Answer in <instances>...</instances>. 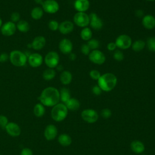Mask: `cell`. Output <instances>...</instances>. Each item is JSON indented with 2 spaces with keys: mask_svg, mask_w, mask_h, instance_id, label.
Returning a JSON list of instances; mask_svg holds the SVG:
<instances>
[{
  "mask_svg": "<svg viewBox=\"0 0 155 155\" xmlns=\"http://www.w3.org/2000/svg\"><path fill=\"white\" fill-rule=\"evenodd\" d=\"M60 81L64 85H68L72 81L71 73L67 70L63 71L60 75Z\"/></svg>",
  "mask_w": 155,
  "mask_h": 155,
  "instance_id": "7402d4cb",
  "label": "cell"
},
{
  "mask_svg": "<svg viewBox=\"0 0 155 155\" xmlns=\"http://www.w3.org/2000/svg\"><path fill=\"white\" fill-rule=\"evenodd\" d=\"M56 68H57V69H58L59 71H62V70H63V67H62L61 65H58Z\"/></svg>",
  "mask_w": 155,
  "mask_h": 155,
  "instance_id": "c3c4849f",
  "label": "cell"
},
{
  "mask_svg": "<svg viewBox=\"0 0 155 155\" xmlns=\"http://www.w3.org/2000/svg\"><path fill=\"white\" fill-rule=\"evenodd\" d=\"M16 28L21 33H27L30 30V24L25 20H20L16 24Z\"/></svg>",
  "mask_w": 155,
  "mask_h": 155,
  "instance_id": "cb8c5ba5",
  "label": "cell"
},
{
  "mask_svg": "<svg viewBox=\"0 0 155 155\" xmlns=\"http://www.w3.org/2000/svg\"><path fill=\"white\" fill-rule=\"evenodd\" d=\"M59 49L64 54H70L73 49V44L68 39H62L59 42Z\"/></svg>",
  "mask_w": 155,
  "mask_h": 155,
  "instance_id": "9a60e30c",
  "label": "cell"
},
{
  "mask_svg": "<svg viewBox=\"0 0 155 155\" xmlns=\"http://www.w3.org/2000/svg\"><path fill=\"white\" fill-rule=\"evenodd\" d=\"M9 60V54L7 53H2L0 54V62H5Z\"/></svg>",
  "mask_w": 155,
  "mask_h": 155,
  "instance_id": "b9f144b4",
  "label": "cell"
},
{
  "mask_svg": "<svg viewBox=\"0 0 155 155\" xmlns=\"http://www.w3.org/2000/svg\"><path fill=\"white\" fill-rule=\"evenodd\" d=\"M107 49L110 51H113L116 49V48L117 47H116V45L115 44V42H110L107 44Z\"/></svg>",
  "mask_w": 155,
  "mask_h": 155,
  "instance_id": "ee69618b",
  "label": "cell"
},
{
  "mask_svg": "<svg viewBox=\"0 0 155 155\" xmlns=\"http://www.w3.org/2000/svg\"><path fill=\"white\" fill-rule=\"evenodd\" d=\"M45 112V106L41 103L36 104L33 107V114L37 117H42Z\"/></svg>",
  "mask_w": 155,
  "mask_h": 155,
  "instance_id": "d4e9b609",
  "label": "cell"
},
{
  "mask_svg": "<svg viewBox=\"0 0 155 155\" xmlns=\"http://www.w3.org/2000/svg\"><path fill=\"white\" fill-rule=\"evenodd\" d=\"M38 99L45 107H53L60 100L59 91L53 87H46L41 93Z\"/></svg>",
  "mask_w": 155,
  "mask_h": 155,
  "instance_id": "6da1fadb",
  "label": "cell"
},
{
  "mask_svg": "<svg viewBox=\"0 0 155 155\" xmlns=\"http://www.w3.org/2000/svg\"><path fill=\"white\" fill-rule=\"evenodd\" d=\"M44 61L45 65L50 68H56L59 62V56L58 53L54 51H49L45 56Z\"/></svg>",
  "mask_w": 155,
  "mask_h": 155,
  "instance_id": "5b68a950",
  "label": "cell"
},
{
  "mask_svg": "<svg viewBox=\"0 0 155 155\" xmlns=\"http://www.w3.org/2000/svg\"><path fill=\"white\" fill-rule=\"evenodd\" d=\"M65 106L67 109H69L72 111L77 110L80 107V103L79 101L75 98H70L65 104Z\"/></svg>",
  "mask_w": 155,
  "mask_h": 155,
  "instance_id": "484cf974",
  "label": "cell"
},
{
  "mask_svg": "<svg viewBox=\"0 0 155 155\" xmlns=\"http://www.w3.org/2000/svg\"><path fill=\"white\" fill-rule=\"evenodd\" d=\"M92 92L94 94L98 96V95H100L101 94L102 90L101 89V88L98 85H95L92 88Z\"/></svg>",
  "mask_w": 155,
  "mask_h": 155,
  "instance_id": "7bdbcfd3",
  "label": "cell"
},
{
  "mask_svg": "<svg viewBox=\"0 0 155 155\" xmlns=\"http://www.w3.org/2000/svg\"><path fill=\"white\" fill-rule=\"evenodd\" d=\"M46 44V39L43 36H37L32 41L30 47L35 50L42 49Z\"/></svg>",
  "mask_w": 155,
  "mask_h": 155,
  "instance_id": "2e32d148",
  "label": "cell"
},
{
  "mask_svg": "<svg viewBox=\"0 0 155 155\" xmlns=\"http://www.w3.org/2000/svg\"><path fill=\"white\" fill-rule=\"evenodd\" d=\"M2 19H1V18L0 17V29H1V27H2Z\"/></svg>",
  "mask_w": 155,
  "mask_h": 155,
  "instance_id": "681fc988",
  "label": "cell"
},
{
  "mask_svg": "<svg viewBox=\"0 0 155 155\" xmlns=\"http://www.w3.org/2000/svg\"><path fill=\"white\" fill-rule=\"evenodd\" d=\"M44 61L42 56L38 53H33L30 54L27 58L28 64L33 68H37L40 67Z\"/></svg>",
  "mask_w": 155,
  "mask_h": 155,
  "instance_id": "8fae6325",
  "label": "cell"
},
{
  "mask_svg": "<svg viewBox=\"0 0 155 155\" xmlns=\"http://www.w3.org/2000/svg\"><path fill=\"white\" fill-rule=\"evenodd\" d=\"M101 116L103 117V118H105V119H108L109 117H111L112 113H111V111L110 109L108 108H105V109H103L102 111H101Z\"/></svg>",
  "mask_w": 155,
  "mask_h": 155,
  "instance_id": "74e56055",
  "label": "cell"
},
{
  "mask_svg": "<svg viewBox=\"0 0 155 155\" xmlns=\"http://www.w3.org/2000/svg\"><path fill=\"white\" fill-rule=\"evenodd\" d=\"M0 155H2V154H0Z\"/></svg>",
  "mask_w": 155,
  "mask_h": 155,
  "instance_id": "816d5d0a",
  "label": "cell"
},
{
  "mask_svg": "<svg viewBox=\"0 0 155 155\" xmlns=\"http://www.w3.org/2000/svg\"><path fill=\"white\" fill-rule=\"evenodd\" d=\"M44 134L47 140H52L55 139L58 134V129L54 125L49 124L45 127Z\"/></svg>",
  "mask_w": 155,
  "mask_h": 155,
  "instance_id": "5bb4252c",
  "label": "cell"
},
{
  "mask_svg": "<svg viewBox=\"0 0 155 155\" xmlns=\"http://www.w3.org/2000/svg\"><path fill=\"white\" fill-rule=\"evenodd\" d=\"M74 7L78 12H85L90 7V2L88 0H76Z\"/></svg>",
  "mask_w": 155,
  "mask_h": 155,
  "instance_id": "d6986e66",
  "label": "cell"
},
{
  "mask_svg": "<svg viewBox=\"0 0 155 155\" xmlns=\"http://www.w3.org/2000/svg\"><path fill=\"white\" fill-rule=\"evenodd\" d=\"M59 25V24L58 23V22L54 19L50 20L48 23V27L49 29L51 31H56L57 30H58Z\"/></svg>",
  "mask_w": 155,
  "mask_h": 155,
  "instance_id": "836d02e7",
  "label": "cell"
},
{
  "mask_svg": "<svg viewBox=\"0 0 155 155\" xmlns=\"http://www.w3.org/2000/svg\"><path fill=\"white\" fill-rule=\"evenodd\" d=\"M81 116L84 120L90 124L94 123L98 119L97 113L92 109H86L83 110L81 113Z\"/></svg>",
  "mask_w": 155,
  "mask_h": 155,
  "instance_id": "7c38bea8",
  "label": "cell"
},
{
  "mask_svg": "<svg viewBox=\"0 0 155 155\" xmlns=\"http://www.w3.org/2000/svg\"><path fill=\"white\" fill-rule=\"evenodd\" d=\"M88 58L91 62L94 64L102 65L105 61L104 54L99 50H93L88 54Z\"/></svg>",
  "mask_w": 155,
  "mask_h": 155,
  "instance_id": "9c48e42d",
  "label": "cell"
},
{
  "mask_svg": "<svg viewBox=\"0 0 155 155\" xmlns=\"http://www.w3.org/2000/svg\"><path fill=\"white\" fill-rule=\"evenodd\" d=\"M44 10L41 7H35L31 10L30 15L32 19L39 20L41 19L44 15Z\"/></svg>",
  "mask_w": 155,
  "mask_h": 155,
  "instance_id": "603a6c76",
  "label": "cell"
},
{
  "mask_svg": "<svg viewBox=\"0 0 155 155\" xmlns=\"http://www.w3.org/2000/svg\"><path fill=\"white\" fill-rule=\"evenodd\" d=\"M16 24L10 21H7L2 25L0 29L1 32L4 36H11L13 35L16 31Z\"/></svg>",
  "mask_w": 155,
  "mask_h": 155,
  "instance_id": "30bf717a",
  "label": "cell"
},
{
  "mask_svg": "<svg viewBox=\"0 0 155 155\" xmlns=\"http://www.w3.org/2000/svg\"><path fill=\"white\" fill-rule=\"evenodd\" d=\"M116 47L120 49H127L131 46L132 41L131 38L127 35H120L116 39Z\"/></svg>",
  "mask_w": 155,
  "mask_h": 155,
  "instance_id": "ba28073f",
  "label": "cell"
},
{
  "mask_svg": "<svg viewBox=\"0 0 155 155\" xmlns=\"http://www.w3.org/2000/svg\"><path fill=\"white\" fill-rule=\"evenodd\" d=\"M27 55L23 51L18 50H12L9 54L10 62L15 67H22L27 62Z\"/></svg>",
  "mask_w": 155,
  "mask_h": 155,
  "instance_id": "3957f363",
  "label": "cell"
},
{
  "mask_svg": "<svg viewBox=\"0 0 155 155\" xmlns=\"http://www.w3.org/2000/svg\"><path fill=\"white\" fill-rule=\"evenodd\" d=\"M73 21L76 25L84 28L90 24V18L85 12H78L73 17Z\"/></svg>",
  "mask_w": 155,
  "mask_h": 155,
  "instance_id": "8992f818",
  "label": "cell"
},
{
  "mask_svg": "<svg viewBox=\"0 0 155 155\" xmlns=\"http://www.w3.org/2000/svg\"><path fill=\"white\" fill-rule=\"evenodd\" d=\"M58 142L64 147L69 146L71 143V138L67 134H62L58 137Z\"/></svg>",
  "mask_w": 155,
  "mask_h": 155,
  "instance_id": "4316f807",
  "label": "cell"
},
{
  "mask_svg": "<svg viewBox=\"0 0 155 155\" xmlns=\"http://www.w3.org/2000/svg\"><path fill=\"white\" fill-rule=\"evenodd\" d=\"M147 1H154L155 0H147Z\"/></svg>",
  "mask_w": 155,
  "mask_h": 155,
  "instance_id": "f907efd6",
  "label": "cell"
},
{
  "mask_svg": "<svg viewBox=\"0 0 155 155\" xmlns=\"http://www.w3.org/2000/svg\"><path fill=\"white\" fill-rule=\"evenodd\" d=\"M41 5L44 12L50 14L56 13L59 9V5L55 0H45Z\"/></svg>",
  "mask_w": 155,
  "mask_h": 155,
  "instance_id": "52a82bcc",
  "label": "cell"
},
{
  "mask_svg": "<svg viewBox=\"0 0 155 155\" xmlns=\"http://www.w3.org/2000/svg\"><path fill=\"white\" fill-rule=\"evenodd\" d=\"M56 76V71L54 68H48L45 69L42 73V78L45 81H51Z\"/></svg>",
  "mask_w": 155,
  "mask_h": 155,
  "instance_id": "83f0119b",
  "label": "cell"
},
{
  "mask_svg": "<svg viewBox=\"0 0 155 155\" xmlns=\"http://www.w3.org/2000/svg\"><path fill=\"white\" fill-rule=\"evenodd\" d=\"M145 42L143 41L142 40H136L132 44H131V47L133 51L136 52H139L142 51L145 47Z\"/></svg>",
  "mask_w": 155,
  "mask_h": 155,
  "instance_id": "f1b7e54d",
  "label": "cell"
},
{
  "mask_svg": "<svg viewBox=\"0 0 155 155\" xmlns=\"http://www.w3.org/2000/svg\"><path fill=\"white\" fill-rule=\"evenodd\" d=\"M131 150L137 154L142 153L144 150L145 147L143 143L139 140H133L130 144Z\"/></svg>",
  "mask_w": 155,
  "mask_h": 155,
  "instance_id": "44dd1931",
  "label": "cell"
},
{
  "mask_svg": "<svg viewBox=\"0 0 155 155\" xmlns=\"http://www.w3.org/2000/svg\"><path fill=\"white\" fill-rule=\"evenodd\" d=\"M81 52L85 54V55H88L90 54V48H89V47L88 46V45L87 44H84L82 45L81 47Z\"/></svg>",
  "mask_w": 155,
  "mask_h": 155,
  "instance_id": "ab89813d",
  "label": "cell"
},
{
  "mask_svg": "<svg viewBox=\"0 0 155 155\" xmlns=\"http://www.w3.org/2000/svg\"><path fill=\"white\" fill-rule=\"evenodd\" d=\"M147 46L150 51L155 52V37H151L147 39Z\"/></svg>",
  "mask_w": 155,
  "mask_h": 155,
  "instance_id": "1f68e13d",
  "label": "cell"
},
{
  "mask_svg": "<svg viewBox=\"0 0 155 155\" xmlns=\"http://www.w3.org/2000/svg\"><path fill=\"white\" fill-rule=\"evenodd\" d=\"M60 94V99L64 103H66L71 97H70V93L68 89L66 88H61L59 91Z\"/></svg>",
  "mask_w": 155,
  "mask_h": 155,
  "instance_id": "f546056e",
  "label": "cell"
},
{
  "mask_svg": "<svg viewBox=\"0 0 155 155\" xmlns=\"http://www.w3.org/2000/svg\"><path fill=\"white\" fill-rule=\"evenodd\" d=\"M142 25L147 29H153L155 27V18L151 15L144 16L142 18Z\"/></svg>",
  "mask_w": 155,
  "mask_h": 155,
  "instance_id": "ffe728a7",
  "label": "cell"
},
{
  "mask_svg": "<svg viewBox=\"0 0 155 155\" xmlns=\"http://www.w3.org/2000/svg\"><path fill=\"white\" fill-rule=\"evenodd\" d=\"M36 4H41V5H42V4L43 3V2H44V0H33Z\"/></svg>",
  "mask_w": 155,
  "mask_h": 155,
  "instance_id": "7dc6e473",
  "label": "cell"
},
{
  "mask_svg": "<svg viewBox=\"0 0 155 155\" xmlns=\"http://www.w3.org/2000/svg\"><path fill=\"white\" fill-rule=\"evenodd\" d=\"M90 25L94 30H100L103 27V22L101 18L94 13H90Z\"/></svg>",
  "mask_w": 155,
  "mask_h": 155,
  "instance_id": "e0dca14e",
  "label": "cell"
},
{
  "mask_svg": "<svg viewBox=\"0 0 155 155\" xmlns=\"http://www.w3.org/2000/svg\"><path fill=\"white\" fill-rule=\"evenodd\" d=\"M8 123V118L5 115L0 114V127L2 128H5Z\"/></svg>",
  "mask_w": 155,
  "mask_h": 155,
  "instance_id": "f35d334b",
  "label": "cell"
},
{
  "mask_svg": "<svg viewBox=\"0 0 155 155\" xmlns=\"http://www.w3.org/2000/svg\"><path fill=\"white\" fill-rule=\"evenodd\" d=\"M5 129L7 134L12 137H18L21 133V130L19 125L13 122H8L5 126Z\"/></svg>",
  "mask_w": 155,
  "mask_h": 155,
  "instance_id": "4fadbf2b",
  "label": "cell"
},
{
  "mask_svg": "<svg viewBox=\"0 0 155 155\" xmlns=\"http://www.w3.org/2000/svg\"><path fill=\"white\" fill-rule=\"evenodd\" d=\"M116 76L111 73H107L101 76L97 80L98 86L104 91H111L117 84Z\"/></svg>",
  "mask_w": 155,
  "mask_h": 155,
  "instance_id": "7a4b0ae2",
  "label": "cell"
},
{
  "mask_svg": "<svg viewBox=\"0 0 155 155\" xmlns=\"http://www.w3.org/2000/svg\"><path fill=\"white\" fill-rule=\"evenodd\" d=\"M20 18H21L20 14L17 12H13L10 15L11 21L14 22V23H17L18 21H20Z\"/></svg>",
  "mask_w": 155,
  "mask_h": 155,
  "instance_id": "8d00e7d4",
  "label": "cell"
},
{
  "mask_svg": "<svg viewBox=\"0 0 155 155\" xmlns=\"http://www.w3.org/2000/svg\"><path fill=\"white\" fill-rule=\"evenodd\" d=\"M74 29V24L70 21H62L59 25L58 30L63 35H67L73 31Z\"/></svg>",
  "mask_w": 155,
  "mask_h": 155,
  "instance_id": "ac0fdd59",
  "label": "cell"
},
{
  "mask_svg": "<svg viewBox=\"0 0 155 155\" xmlns=\"http://www.w3.org/2000/svg\"><path fill=\"white\" fill-rule=\"evenodd\" d=\"M113 58L117 61H122L124 58V55L121 51L116 50L113 54Z\"/></svg>",
  "mask_w": 155,
  "mask_h": 155,
  "instance_id": "e575fe53",
  "label": "cell"
},
{
  "mask_svg": "<svg viewBox=\"0 0 155 155\" xmlns=\"http://www.w3.org/2000/svg\"><path fill=\"white\" fill-rule=\"evenodd\" d=\"M68 114V109L65 104L58 103L53 107L51 111V118L56 121L61 122L65 119Z\"/></svg>",
  "mask_w": 155,
  "mask_h": 155,
  "instance_id": "277c9868",
  "label": "cell"
},
{
  "mask_svg": "<svg viewBox=\"0 0 155 155\" xmlns=\"http://www.w3.org/2000/svg\"><path fill=\"white\" fill-rule=\"evenodd\" d=\"M88 45V46L89 47V48H90V50H96L99 46V42L98 40L96 39H90L89 41H88V42L87 44Z\"/></svg>",
  "mask_w": 155,
  "mask_h": 155,
  "instance_id": "d6a6232c",
  "label": "cell"
},
{
  "mask_svg": "<svg viewBox=\"0 0 155 155\" xmlns=\"http://www.w3.org/2000/svg\"><path fill=\"white\" fill-rule=\"evenodd\" d=\"M90 76L91 77V79H94V80H98L99 78L101 77V73L96 70H92L90 71Z\"/></svg>",
  "mask_w": 155,
  "mask_h": 155,
  "instance_id": "d590c367",
  "label": "cell"
},
{
  "mask_svg": "<svg viewBox=\"0 0 155 155\" xmlns=\"http://www.w3.org/2000/svg\"><path fill=\"white\" fill-rule=\"evenodd\" d=\"M81 37L84 41H88L92 37V31L88 27H84L81 32Z\"/></svg>",
  "mask_w": 155,
  "mask_h": 155,
  "instance_id": "4dcf8cb0",
  "label": "cell"
},
{
  "mask_svg": "<svg viewBox=\"0 0 155 155\" xmlns=\"http://www.w3.org/2000/svg\"><path fill=\"white\" fill-rule=\"evenodd\" d=\"M135 15L137 17H139V18H140V17H142L143 15V12L141 10H137L135 12Z\"/></svg>",
  "mask_w": 155,
  "mask_h": 155,
  "instance_id": "f6af8a7d",
  "label": "cell"
},
{
  "mask_svg": "<svg viewBox=\"0 0 155 155\" xmlns=\"http://www.w3.org/2000/svg\"><path fill=\"white\" fill-rule=\"evenodd\" d=\"M21 155H33V153L30 148H24L21 151Z\"/></svg>",
  "mask_w": 155,
  "mask_h": 155,
  "instance_id": "60d3db41",
  "label": "cell"
},
{
  "mask_svg": "<svg viewBox=\"0 0 155 155\" xmlns=\"http://www.w3.org/2000/svg\"><path fill=\"white\" fill-rule=\"evenodd\" d=\"M69 58L71 61H74L76 59V55L74 53H70V55H69Z\"/></svg>",
  "mask_w": 155,
  "mask_h": 155,
  "instance_id": "bcb514c9",
  "label": "cell"
}]
</instances>
